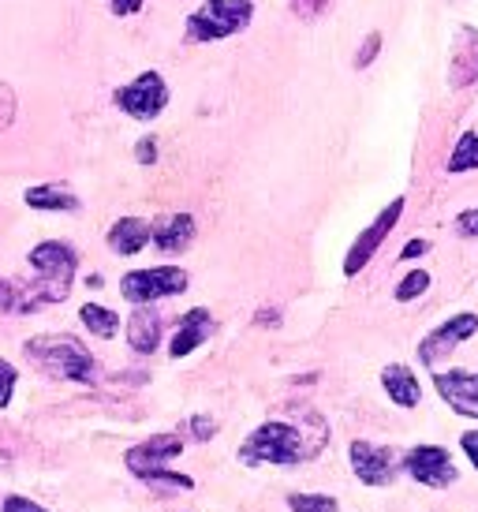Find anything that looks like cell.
Segmentation results:
<instances>
[{
    "mask_svg": "<svg viewBox=\"0 0 478 512\" xmlns=\"http://www.w3.org/2000/svg\"><path fill=\"white\" fill-rule=\"evenodd\" d=\"M322 449L318 438H307L303 427L296 423H284V419H269L262 427H254L243 445H239V460L243 464H269V468H296V464H307L310 456Z\"/></svg>",
    "mask_w": 478,
    "mask_h": 512,
    "instance_id": "cell-1",
    "label": "cell"
},
{
    "mask_svg": "<svg viewBox=\"0 0 478 512\" xmlns=\"http://www.w3.org/2000/svg\"><path fill=\"white\" fill-rule=\"evenodd\" d=\"M27 356L60 382H94V356L83 341H75L68 333H49V337H34L27 341Z\"/></svg>",
    "mask_w": 478,
    "mask_h": 512,
    "instance_id": "cell-2",
    "label": "cell"
},
{
    "mask_svg": "<svg viewBox=\"0 0 478 512\" xmlns=\"http://www.w3.org/2000/svg\"><path fill=\"white\" fill-rule=\"evenodd\" d=\"M183 453V438L180 434H154V438L131 445L124 453V464L135 479H146V483H169L180 486V490H195V479L191 475H176L169 471V464Z\"/></svg>",
    "mask_w": 478,
    "mask_h": 512,
    "instance_id": "cell-3",
    "label": "cell"
},
{
    "mask_svg": "<svg viewBox=\"0 0 478 512\" xmlns=\"http://www.w3.org/2000/svg\"><path fill=\"white\" fill-rule=\"evenodd\" d=\"M254 19V0H202L187 15V42H225L239 30H247Z\"/></svg>",
    "mask_w": 478,
    "mask_h": 512,
    "instance_id": "cell-4",
    "label": "cell"
},
{
    "mask_svg": "<svg viewBox=\"0 0 478 512\" xmlns=\"http://www.w3.org/2000/svg\"><path fill=\"white\" fill-rule=\"evenodd\" d=\"M187 273L180 266H150V270H131L120 277V296L135 307L157 303V299H169L187 292Z\"/></svg>",
    "mask_w": 478,
    "mask_h": 512,
    "instance_id": "cell-5",
    "label": "cell"
},
{
    "mask_svg": "<svg viewBox=\"0 0 478 512\" xmlns=\"http://www.w3.org/2000/svg\"><path fill=\"white\" fill-rule=\"evenodd\" d=\"M400 217H404V199H393L359 236H355V243L348 247V255H344V277H359V273L370 266V258L381 251V243L389 240V232L396 228Z\"/></svg>",
    "mask_w": 478,
    "mask_h": 512,
    "instance_id": "cell-6",
    "label": "cell"
},
{
    "mask_svg": "<svg viewBox=\"0 0 478 512\" xmlns=\"http://www.w3.org/2000/svg\"><path fill=\"white\" fill-rule=\"evenodd\" d=\"M348 464H352L359 483L381 490V486H393L396 471L404 464V456H396V449H389V445L352 441V445H348Z\"/></svg>",
    "mask_w": 478,
    "mask_h": 512,
    "instance_id": "cell-7",
    "label": "cell"
},
{
    "mask_svg": "<svg viewBox=\"0 0 478 512\" xmlns=\"http://www.w3.org/2000/svg\"><path fill=\"white\" fill-rule=\"evenodd\" d=\"M475 333H478V314H471V311L452 314V318H445L441 326H434L419 341V363L422 367H437L441 359H449L452 352L464 341H471Z\"/></svg>",
    "mask_w": 478,
    "mask_h": 512,
    "instance_id": "cell-8",
    "label": "cell"
},
{
    "mask_svg": "<svg viewBox=\"0 0 478 512\" xmlns=\"http://www.w3.org/2000/svg\"><path fill=\"white\" fill-rule=\"evenodd\" d=\"M116 105L135 120H157L169 105V83L157 72H142L116 90Z\"/></svg>",
    "mask_w": 478,
    "mask_h": 512,
    "instance_id": "cell-9",
    "label": "cell"
},
{
    "mask_svg": "<svg viewBox=\"0 0 478 512\" xmlns=\"http://www.w3.org/2000/svg\"><path fill=\"white\" fill-rule=\"evenodd\" d=\"M404 471L419 486H430V490H445V486H452L460 479L456 460L441 445H411L408 453H404Z\"/></svg>",
    "mask_w": 478,
    "mask_h": 512,
    "instance_id": "cell-10",
    "label": "cell"
},
{
    "mask_svg": "<svg viewBox=\"0 0 478 512\" xmlns=\"http://www.w3.org/2000/svg\"><path fill=\"white\" fill-rule=\"evenodd\" d=\"M437 397L449 404L456 415L478 419V374L475 370H437Z\"/></svg>",
    "mask_w": 478,
    "mask_h": 512,
    "instance_id": "cell-11",
    "label": "cell"
},
{
    "mask_svg": "<svg viewBox=\"0 0 478 512\" xmlns=\"http://www.w3.org/2000/svg\"><path fill=\"white\" fill-rule=\"evenodd\" d=\"M471 83H478V30L460 27L449 53V86L452 90H464Z\"/></svg>",
    "mask_w": 478,
    "mask_h": 512,
    "instance_id": "cell-12",
    "label": "cell"
},
{
    "mask_svg": "<svg viewBox=\"0 0 478 512\" xmlns=\"http://www.w3.org/2000/svg\"><path fill=\"white\" fill-rule=\"evenodd\" d=\"M213 333V314L206 311V307H191V311L180 318V326H176V333H172L169 341V356L172 359H183L191 356L195 348H202V344L210 341Z\"/></svg>",
    "mask_w": 478,
    "mask_h": 512,
    "instance_id": "cell-13",
    "label": "cell"
},
{
    "mask_svg": "<svg viewBox=\"0 0 478 512\" xmlns=\"http://www.w3.org/2000/svg\"><path fill=\"white\" fill-rule=\"evenodd\" d=\"M150 240L157 243V251H165V255H176V251H187L191 247V240H195V217L191 214H169V217H161L157 225H150Z\"/></svg>",
    "mask_w": 478,
    "mask_h": 512,
    "instance_id": "cell-14",
    "label": "cell"
},
{
    "mask_svg": "<svg viewBox=\"0 0 478 512\" xmlns=\"http://www.w3.org/2000/svg\"><path fill=\"white\" fill-rule=\"evenodd\" d=\"M381 389H385V397L393 400L396 408H419L422 385L415 378V370L404 367V363H389L381 370Z\"/></svg>",
    "mask_w": 478,
    "mask_h": 512,
    "instance_id": "cell-15",
    "label": "cell"
},
{
    "mask_svg": "<svg viewBox=\"0 0 478 512\" xmlns=\"http://www.w3.org/2000/svg\"><path fill=\"white\" fill-rule=\"evenodd\" d=\"M127 344L139 356H154L161 344V314L154 307H135V314L127 318Z\"/></svg>",
    "mask_w": 478,
    "mask_h": 512,
    "instance_id": "cell-16",
    "label": "cell"
},
{
    "mask_svg": "<svg viewBox=\"0 0 478 512\" xmlns=\"http://www.w3.org/2000/svg\"><path fill=\"white\" fill-rule=\"evenodd\" d=\"M150 236H154V232H150V225H146L142 217H120V221L109 228V247H113L116 255L131 258L150 243Z\"/></svg>",
    "mask_w": 478,
    "mask_h": 512,
    "instance_id": "cell-17",
    "label": "cell"
},
{
    "mask_svg": "<svg viewBox=\"0 0 478 512\" xmlns=\"http://www.w3.org/2000/svg\"><path fill=\"white\" fill-rule=\"evenodd\" d=\"M27 206L30 210H49V214H75L79 199L60 184H38L27 191Z\"/></svg>",
    "mask_w": 478,
    "mask_h": 512,
    "instance_id": "cell-18",
    "label": "cell"
},
{
    "mask_svg": "<svg viewBox=\"0 0 478 512\" xmlns=\"http://www.w3.org/2000/svg\"><path fill=\"white\" fill-rule=\"evenodd\" d=\"M79 318H83V326L94 333V337H116V329H120V318H116V311H109V307H101V303H83V311H79Z\"/></svg>",
    "mask_w": 478,
    "mask_h": 512,
    "instance_id": "cell-19",
    "label": "cell"
},
{
    "mask_svg": "<svg viewBox=\"0 0 478 512\" xmlns=\"http://www.w3.org/2000/svg\"><path fill=\"white\" fill-rule=\"evenodd\" d=\"M449 172H475L478 169V131H464L456 146H452L449 161H445Z\"/></svg>",
    "mask_w": 478,
    "mask_h": 512,
    "instance_id": "cell-20",
    "label": "cell"
},
{
    "mask_svg": "<svg viewBox=\"0 0 478 512\" xmlns=\"http://www.w3.org/2000/svg\"><path fill=\"white\" fill-rule=\"evenodd\" d=\"M426 288H430V273L426 270H411L400 277V285L393 288L396 303H411V299L426 296Z\"/></svg>",
    "mask_w": 478,
    "mask_h": 512,
    "instance_id": "cell-21",
    "label": "cell"
},
{
    "mask_svg": "<svg viewBox=\"0 0 478 512\" xmlns=\"http://www.w3.org/2000/svg\"><path fill=\"white\" fill-rule=\"evenodd\" d=\"M292 512H340V501L329 494H292L288 498Z\"/></svg>",
    "mask_w": 478,
    "mask_h": 512,
    "instance_id": "cell-22",
    "label": "cell"
},
{
    "mask_svg": "<svg viewBox=\"0 0 478 512\" xmlns=\"http://www.w3.org/2000/svg\"><path fill=\"white\" fill-rule=\"evenodd\" d=\"M378 53H381V30H370V34L363 38V45L355 49V68H359V72H363V68H370Z\"/></svg>",
    "mask_w": 478,
    "mask_h": 512,
    "instance_id": "cell-23",
    "label": "cell"
},
{
    "mask_svg": "<svg viewBox=\"0 0 478 512\" xmlns=\"http://www.w3.org/2000/svg\"><path fill=\"white\" fill-rule=\"evenodd\" d=\"M333 4L337 0H292V12L299 19H322L325 12H333Z\"/></svg>",
    "mask_w": 478,
    "mask_h": 512,
    "instance_id": "cell-24",
    "label": "cell"
},
{
    "mask_svg": "<svg viewBox=\"0 0 478 512\" xmlns=\"http://www.w3.org/2000/svg\"><path fill=\"white\" fill-rule=\"evenodd\" d=\"M15 382H19V370H15L8 359H0V408H8V404H12Z\"/></svg>",
    "mask_w": 478,
    "mask_h": 512,
    "instance_id": "cell-25",
    "label": "cell"
},
{
    "mask_svg": "<svg viewBox=\"0 0 478 512\" xmlns=\"http://www.w3.org/2000/svg\"><path fill=\"white\" fill-rule=\"evenodd\" d=\"M12 120H15V94L12 86L0 83V131L12 128Z\"/></svg>",
    "mask_w": 478,
    "mask_h": 512,
    "instance_id": "cell-26",
    "label": "cell"
},
{
    "mask_svg": "<svg viewBox=\"0 0 478 512\" xmlns=\"http://www.w3.org/2000/svg\"><path fill=\"white\" fill-rule=\"evenodd\" d=\"M456 232L467 236V240H478V206H471V210H464V214L456 217Z\"/></svg>",
    "mask_w": 478,
    "mask_h": 512,
    "instance_id": "cell-27",
    "label": "cell"
},
{
    "mask_svg": "<svg viewBox=\"0 0 478 512\" xmlns=\"http://www.w3.org/2000/svg\"><path fill=\"white\" fill-rule=\"evenodd\" d=\"M0 512H49V509H45V505H38V501H30V498H19V494H12V498H4Z\"/></svg>",
    "mask_w": 478,
    "mask_h": 512,
    "instance_id": "cell-28",
    "label": "cell"
},
{
    "mask_svg": "<svg viewBox=\"0 0 478 512\" xmlns=\"http://www.w3.org/2000/svg\"><path fill=\"white\" fill-rule=\"evenodd\" d=\"M191 430H195L198 441H210L217 434V419H210V415H191Z\"/></svg>",
    "mask_w": 478,
    "mask_h": 512,
    "instance_id": "cell-29",
    "label": "cell"
},
{
    "mask_svg": "<svg viewBox=\"0 0 478 512\" xmlns=\"http://www.w3.org/2000/svg\"><path fill=\"white\" fill-rule=\"evenodd\" d=\"M135 161H139V165H154L157 161V139L154 135L139 139V146H135Z\"/></svg>",
    "mask_w": 478,
    "mask_h": 512,
    "instance_id": "cell-30",
    "label": "cell"
},
{
    "mask_svg": "<svg viewBox=\"0 0 478 512\" xmlns=\"http://www.w3.org/2000/svg\"><path fill=\"white\" fill-rule=\"evenodd\" d=\"M460 445H464V456L475 464V471H478V430H467L464 438H460Z\"/></svg>",
    "mask_w": 478,
    "mask_h": 512,
    "instance_id": "cell-31",
    "label": "cell"
},
{
    "mask_svg": "<svg viewBox=\"0 0 478 512\" xmlns=\"http://www.w3.org/2000/svg\"><path fill=\"white\" fill-rule=\"evenodd\" d=\"M426 251H430V240H408L404 243V251H400V258L411 262V258H422Z\"/></svg>",
    "mask_w": 478,
    "mask_h": 512,
    "instance_id": "cell-32",
    "label": "cell"
},
{
    "mask_svg": "<svg viewBox=\"0 0 478 512\" xmlns=\"http://www.w3.org/2000/svg\"><path fill=\"white\" fill-rule=\"evenodd\" d=\"M142 8V0H109V12L113 15H135Z\"/></svg>",
    "mask_w": 478,
    "mask_h": 512,
    "instance_id": "cell-33",
    "label": "cell"
},
{
    "mask_svg": "<svg viewBox=\"0 0 478 512\" xmlns=\"http://www.w3.org/2000/svg\"><path fill=\"white\" fill-rule=\"evenodd\" d=\"M0 311H15V285L0 277Z\"/></svg>",
    "mask_w": 478,
    "mask_h": 512,
    "instance_id": "cell-34",
    "label": "cell"
},
{
    "mask_svg": "<svg viewBox=\"0 0 478 512\" xmlns=\"http://www.w3.org/2000/svg\"><path fill=\"white\" fill-rule=\"evenodd\" d=\"M254 322H258V326H266V322H269V326H277V322H281V314H277V311H258V318H254Z\"/></svg>",
    "mask_w": 478,
    "mask_h": 512,
    "instance_id": "cell-35",
    "label": "cell"
}]
</instances>
